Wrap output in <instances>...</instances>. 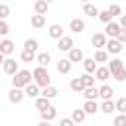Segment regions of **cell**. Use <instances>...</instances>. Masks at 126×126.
<instances>
[{
    "mask_svg": "<svg viewBox=\"0 0 126 126\" xmlns=\"http://www.w3.org/2000/svg\"><path fill=\"white\" fill-rule=\"evenodd\" d=\"M33 83L43 91V89H47V87H51V77H49V71H47V67H41V65H37L33 71Z\"/></svg>",
    "mask_w": 126,
    "mask_h": 126,
    "instance_id": "1",
    "label": "cell"
},
{
    "mask_svg": "<svg viewBox=\"0 0 126 126\" xmlns=\"http://www.w3.org/2000/svg\"><path fill=\"white\" fill-rule=\"evenodd\" d=\"M32 79H33V73L28 69H22L18 75L12 77V85H14V89H26L28 85H32Z\"/></svg>",
    "mask_w": 126,
    "mask_h": 126,
    "instance_id": "2",
    "label": "cell"
},
{
    "mask_svg": "<svg viewBox=\"0 0 126 126\" xmlns=\"http://www.w3.org/2000/svg\"><path fill=\"white\" fill-rule=\"evenodd\" d=\"M2 69H4V73H6V75H12V77H14V75H18V73L22 71V69L18 67L16 59H10V57L2 61Z\"/></svg>",
    "mask_w": 126,
    "mask_h": 126,
    "instance_id": "3",
    "label": "cell"
},
{
    "mask_svg": "<svg viewBox=\"0 0 126 126\" xmlns=\"http://www.w3.org/2000/svg\"><path fill=\"white\" fill-rule=\"evenodd\" d=\"M14 49H16V45H14V41H12V39L4 37V39L0 41V55H2V57L12 55V53H14Z\"/></svg>",
    "mask_w": 126,
    "mask_h": 126,
    "instance_id": "4",
    "label": "cell"
},
{
    "mask_svg": "<svg viewBox=\"0 0 126 126\" xmlns=\"http://www.w3.org/2000/svg\"><path fill=\"white\" fill-rule=\"evenodd\" d=\"M120 32H122V28H120V24H116V22H112V24H108V26L104 28V35H106L108 39H116Z\"/></svg>",
    "mask_w": 126,
    "mask_h": 126,
    "instance_id": "5",
    "label": "cell"
},
{
    "mask_svg": "<svg viewBox=\"0 0 126 126\" xmlns=\"http://www.w3.org/2000/svg\"><path fill=\"white\" fill-rule=\"evenodd\" d=\"M47 33H49L51 39H57V41L65 37V33H63V26H61V24H51L49 30H47Z\"/></svg>",
    "mask_w": 126,
    "mask_h": 126,
    "instance_id": "6",
    "label": "cell"
},
{
    "mask_svg": "<svg viewBox=\"0 0 126 126\" xmlns=\"http://www.w3.org/2000/svg\"><path fill=\"white\" fill-rule=\"evenodd\" d=\"M93 47H96V51L98 49H102V47H106V43H108V37L102 33V32H96L94 35H93Z\"/></svg>",
    "mask_w": 126,
    "mask_h": 126,
    "instance_id": "7",
    "label": "cell"
},
{
    "mask_svg": "<svg viewBox=\"0 0 126 126\" xmlns=\"http://www.w3.org/2000/svg\"><path fill=\"white\" fill-rule=\"evenodd\" d=\"M24 96H26V93L22 91V89H10V93H8V100L12 102V104H20L22 100H24Z\"/></svg>",
    "mask_w": 126,
    "mask_h": 126,
    "instance_id": "8",
    "label": "cell"
},
{
    "mask_svg": "<svg viewBox=\"0 0 126 126\" xmlns=\"http://www.w3.org/2000/svg\"><path fill=\"white\" fill-rule=\"evenodd\" d=\"M73 47H75V45H73V37H71V35H65L63 39L57 41V49H59V51H67V53H69Z\"/></svg>",
    "mask_w": 126,
    "mask_h": 126,
    "instance_id": "9",
    "label": "cell"
},
{
    "mask_svg": "<svg viewBox=\"0 0 126 126\" xmlns=\"http://www.w3.org/2000/svg\"><path fill=\"white\" fill-rule=\"evenodd\" d=\"M71 63H83L85 61V53H83V49H79V47H73L71 51H69V57H67Z\"/></svg>",
    "mask_w": 126,
    "mask_h": 126,
    "instance_id": "10",
    "label": "cell"
},
{
    "mask_svg": "<svg viewBox=\"0 0 126 126\" xmlns=\"http://www.w3.org/2000/svg\"><path fill=\"white\" fill-rule=\"evenodd\" d=\"M55 67H57V73H61V75H67V73H71V67H73V63H71L69 59H59V61L55 63Z\"/></svg>",
    "mask_w": 126,
    "mask_h": 126,
    "instance_id": "11",
    "label": "cell"
},
{
    "mask_svg": "<svg viewBox=\"0 0 126 126\" xmlns=\"http://www.w3.org/2000/svg\"><path fill=\"white\" fill-rule=\"evenodd\" d=\"M122 51V43L118 39H108L106 43V53H112V55H118Z\"/></svg>",
    "mask_w": 126,
    "mask_h": 126,
    "instance_id": "12",
    "label": "cell"
},
{
    "mask_svg": "<svg viewBox=\"0 0 126 126\" xmlns=\"http://www.w3.org/2000/svg\"><path fill=\"white\" fill-rule=\"evenodd\" d=\"M83 67H85V73H89V75H94L96 73V61H94V57H85V61H83Z\"/></svg>",
    "mask_w": 126,
    "mask_h": 126,
    "instance_id": "13",
    "label": "cell"
},
{
    "mask_svg": "<svg viewBox=\"0 0 126 126\" xmlns=\"http://www.w3.org/2000/svg\"><path fill=\"white\" fill-rule=\"evenodd\" d=\"M69 87H71V91H73V93H85V91H87V87H85V83H83V79H81V77L71 79Z\"/></svg>",
    "mask_w": 126,
    "mask_h": 126,
    "instance_id": "14",
    "label": "cell"
},
{
    "mask_svg": "<svg viewBox=\"0 0 126 126\" xmlns=\"http://www.w3.org/2000/svg\"><path fill=\"white\" fill-rule=\"evenodd\" d=\"M24 93H26V96H30V98H39V96H41V89H39L35 83L28 85V87L24 89Z\"/></svg>",
    "mask_w": 126,
    "mask_h": 126,
    "instance_id": "15",
    "label": "cell"
},
{
    "mask_svg": "<svg viewBox=\"0 0 126 126\" xmlns=\"http://www.w3.org/2000/svg\"><path fill=\"white\" fill-rule=\"evenodd\" d=\"M69 30L75 32V33H81V32H85V22H83L81 18H73V20L69 22Z\"/></svg>",
    "mask_w": 126,
    "mask_h": 126,
    "instance_id": "16",
    "label": "cell"
},
{
    "mask_svg": "<svg viewBox=\"0 0 126 126\" xmlns=\"http://www.w3.org/2000/svg\"><path fill=\"white\" fill-rule=\"evenodd\" d=\"M108 69H110V73L114 75V73H118V71H122V69H124V61H122V59H118V57H114V59H110Z\"/></svg>",
    "mask_w": 126,
    "mask_h": 126,
    "instance_id": "17",
    "label": "cell"
},
{
    "mask_svg": "<svg viewBox=\"0 0 126 126\" xmlns=\"http://www.w3.org/2000/svg\"><path fill=\"white\" fill-rule=\"evenodd\" d=\"M112 77V73H110V69L108 67H98L96 69V73H94V79H98V81H106V79H110Z\"/></svg>",
    "mask_w": 126,
    "mask_h": 126,
    "instance_id": "18",
    "label": "cell"
},
{
    "mask_svg": "<svg viewBox=\"0 0 126 126\" xmlns=\"http://www.w3.org/2000/svg\"><path fill=\"white\" fill-rule=\"evenodd\" d=\"M98 93H100V98L102 100H110L112 94H114V89L110 85H102V87H98Z\"/></svg>",
    "mask_w": 126,
    "mask_h": 126,
    "instance_id": "19",
    "label": "cell"
},
{
    "mask_svg": "<svg viewBox=\"0 0 126 126\" xmlns=\"http://www.w3.org/2000/svg\"><path fill=\"white\" fill-rule=\"evenodd\" d=\"M83 12H85L87 16H91V18H98V16H100V10H98L94 4H83Z\"/></svg>",
    "mask_w": 126,
    "mask_h": 126,
    "instance_id": "20",
    "label": "cell"
},
{
    "mask_svg": "<svg viewBox=\"0 0 126 126\" xmlns=\"http://www.w3.org/2000/svg\"><path fill=\"white\" fill-rule=\"evenodd\" d=\"M83 110H85L87 114H94V112H98V110H100V106L96 104V100H85Z\"/></svg>",
    "mask_w": 126,
    "mask_h": 126,
    "instance_id": "21",
    "label": "cell"
},
{
    "mask_svg": "<svg viewBox=\"0 0 126 126\" xmlns=\"http://www.w3.org/2000/svg\"><path fill=\"white\" fill-rule=\"evenodd\" d=\"M71 118H73V122H75V124H81V122H85L87 112L83 110V106H81V108H75V110H73V114H71Z\"/></svg>",
    "mask_w": 126,
    "mask_h": 126,
    "instance_id": "22",
    "label": "cell"
},
{
    "mask_svg": "<svg viewBox=\"0 0 126 126\" xmlns=\"http://www.w3.org/2000/svg\"><path fill=\"white\" fill-rule=\"evenodd\" d=\"M39 116H41V120H45V122H51V120H55V116H57V110H55L53 106H49L47 110L39 112Z\"/></svg>",
    "mask_w": 126,
    "mask_h": 126,
    "instance_id": "23",
    "label": "cell"
},
{
    "mask_svg": "<svg viewBox=\"0 0 126 126\" xmlns=\"http://www.w3.org/2000/svg\"><path fill=\"white\" fill-rule=\"evenodd\" d=\"M33 10H35V14H39V16H43L47 10H49V4L45 2V0H37L35 4H33Z\"/></svg>",
    "mask_w": 126,
    "mask_h": 126,
    "instance_id": "24",
    "label": "cell"
},
{
    "mask_svg": "<svg viewBox=\"0 0 126 126\" xmlns=\"http://www.w3.org/2000/svg\"><path fill=\"white\" fill-rule=\"evenodd\" d=\"M35 61H37L41 67H47V65L51 63V53H49V51H43V53H39V55H37V59H35Z\"/></svg>",
    "mask_w": 126,
    "mask_h": 126,
    "instance_id": "25",
    "label": "cell"
},
{
    "mask_svg": "<svg viewBox=\"0 0 126 126\" xmlns=\"http://www.w3.org/2000/svg\"><path fill=\"white\" fill-rule=\"evenodd\" d=\"M51 104H49V98H45V96H39V98H35V108L39 110V112H43V110H47Z\"/></svg>",
    "mask_w": 126,
    "mask_h": 126,
    "instance_id": "26",
    "label": "cell"
},
{
    "mask_svg": "<svg viewBox=\"0 0 126 126\" xmlns=\"http://www.w3.org/2000/svg\"><path fill=\"white\" fill-rule=\"evenodd\" d=\"M114 110H116V102H112V100H102V104H100V112L110 114V112H114Z\"/></svg>",
    "mask_w": 126,
    "mask_h": 126,
    "instance_id": "27",
    "label": "cell"
},
{
    "mask_svg": "<svg viewBox=\"0 0 126 126\" xmlns=\"http://www.w3.org/2000/svg\"><path fill=\"white\" fill-rule=\"evenodd\" d=\"M37 47H39V43H37V39H33V37H28L26 41H24V49H28V51H37Z\"/></svg>",
    "mask_w": 126,
    "mask_h": 126,
    "instance_id": "28",
    "label": "cell"
},
{
    "mask_svg": "<svg viewBox=\"0 0 126 126\" xmlns=\"http://www.w3.org/2000/svg\"><path fill=\"white\" fill-rule=\"evenodd\" d=\"M32 26H33L35 30H39V28H43V26H45V16H39V14H35V16H32Z\"/></svg>",
    "mask_w": 126,
    "mask_h": 126,
    "instance_id": "29",
    "label": "cell"
},
{
    "mask_svg": "<svg viewBox=\"0 0 126 126\" xmlns=\"http://www.w3.org/2000/svg\"><path fill=\"white\" fill-rule=\"evenodd\" d=\"M83 94H85V98H87V100H96V96H100V93H98V89H96V87L87 89Z\"/></svg>",
    "mask_w": 126,
    "mask_h": 126,
    "instance_id": "30",
    "label": "cell"
},
{
    "mask_svg": "<svg viewBox=\"0 0 126 126\" xmlns=\"http://www.w3.org/2000/svg\"><path fill=\"white\" fill-rule=\"evenodd\" d=\"M20 59H22L24 63H32V61H33V59H37V57H35V53H33V51H28V49H24V51L20 53Z\"/></svg>",
    "mask_w": 126,
    "mask_h": 126,
    "instance_id": "31",
    "label": "cell"
},
{
    "mask_svg": "<svg viewBox=\"0 0 126 126\" xmlns=\"http://www.w3.org/2000/svg\"><path fill=\"white\" fill-rule=\"evenodd\" d=\"M94 61H96V63H106V61H108V53H106V49H98V51H94Z\"/></svg>",
    "mask_w": 126,
    "mask_h": 126,
    "instance_id": "32",
    "label": "cell"
},
{
    "mask_svg": "<svg viewBox=\"0 0 126 126\" xmlns=\"http://www.w3.org/2000/svg\"><path fill=\"white\" fill-rule=\"evenodd\" d=\"M57 94H59V93H57V89H55V87H53V85H51V87H47V89H43V91H41V96H45V98H49V100H51V98H55V96H57Z\"/></svg>",
    "mask_w": 126,
    "mask_h": 126,
    "instance_id": "33",
    "label": "cell"
},
{
    "mask_svg": "<svg viewBox=\"0 0 126 126\" xmlns=\"http://www.w3.org/2000/svg\"><path fill=\"white\" fill-rule=\"evenodd\" d=\"M98 20H100L104 26H108V24H112V14H110L108 10H100V16H98Z\"/></svg>",
    "mask_w": 126,
    "mask_h": 126,
    "instance_id": "34",
    "label": "cell"
},
{
    "mask_svg": "<svg viewBox=\"0 0 126 126\" xmlns=\"http://www.w3.org/2000/svg\"><path fill=\"white\" fill-rule=\"evenodd\" d=\"M116 110H118V114H126V96H120L116 100Z\"/></svg>",
    "mask_w": 126,
    "mask_h": 126,
    "instance_id": "35",
    "label": "cell"
},
{
    "mask_svg": "<svg viewBox=\"0 0 126 126\" xmlns=\"http://www.w3.org/2000/svg\"><path fill=\"white\" fill-rule=\"evenodd\" d=\"M81 79H83V83H85V87H87V89L94 87V77H93V75L85 73V75H81Z\"/></svg>",
    "mask_w": 126,
    "mask_h": 126,
    "instance_id": "36",
    "label": "cell"
},
{
    "mask_svg": "<svg viewBox=\"0 0 126 126\" xmlns=\"http://www.w3.org/2000/svg\"><path fill=\"white\" fill-rule=\"evenodd\" d=\"M112 124H114V126H126V114H118V116H114Z\"/></svg>",
    "mask_w": 126,
    "mask_h": 126,
    "instance_id": "37",
    "label": "cell"
},
{
    "mask_svg": "<svg viewBox=\"0 0 126 126\" xmlns=\"http://www.w3.org/2000/svg\"><path fill=\"white\" fill-rule=\"evenodd\" d=\"M10 14V6L8 4H0V20H6Z\"/></svg>",
    "mask_w": 126,
    "mask_h": 126,
    "instance_id": "38",
    "label": "cell"
},
{
    "mask_svg": "<svg viewBox=\"0 0 126 126\" xmlns=\"http://www.w3.org/2000/svg\"><path fill=\"white\" fill-rule=\"evenodd\" d=\"M112 79H114V81H118V83H122V81L126 79V67H124L122 71H118V73H114V75H112Z\"/></svg>",
    "mask_w": 126,
    "mask_h": 126,
    "instance_id": "39",
    "label": "cell"
},
{
    "mask_svg": "<svg viewBox=\"0 0 126 126\" xmlns=\"http://www.w3.org/2000/svg\"><path fill=\"white\" fill-rule=\"evenodd\" d=\"M108 12H110V14H112V18H114V16H120V14H122V8H120L118 4H112V6L108 8Z\"/></svg>",
    "mask_w": 126,
    "mask_h": 126,
    "instance_id": "40",
    "label": "cell"
},
{
    "mask_svg": "<svg viewBox=\"0 0 126 126\" xmlns=\"http://www.w3.org/2000/svg\"><path fill=\"white\" fill-rule=\"evenodd\" d=\"M10 33V28L6 24V20H0V35H8Z\"/></svg>",
    "mask_w": 126,
    "mask_h": 126,
    "instance_id": "41",
    "label": "cell"
},
{
    "mask_svg": "<svg viewBox=\"0 0 126 126\" xmlns=\"http://www.w3.org/2000/svg\"><path fill=\"white\" fill-rule=\"evenodd\" d=\"M59 126H75V122H73V118H61Z\"/></svg>",
    "mask_w": 126,
    "mask_h": 126,
    "instance_id": "42",
    "label": "cell"
},
{
    "mask_svg": "<svg viewBox=\"0 0 126 126\" xmlns=\"http://www.w3.org/2000/svg\"><path fill=\"white\" fill-rule=\"evenodd\" d=\"M116 39H118V41L124 45V43H126V30H122V32L118 33V37H116Z\"/></svg>",
    "mask_w": 126,
    "mask_h": 126,
    "instance_id": "43",
    "label": "cell"
},
{
    "mask_svg": "<svg viewBox=\"0 0 126 126\" xmlns=\"http://www.w3.org/2000/svg\"><path fill=\"white\" fill-rule=\"evenodd\" d=\"M118 24H120L122 30H126V16H120V22H118Z\"/></svg>",
    "mask_w": 126,
    "mask_h": 126,
    "instance_id": "44",
    "label": "cell"
},
{
    "mask_svg": "<svg viewBox=\"0 0 126 126\" xmlns=\"http://www.w3.org/2000/svg\"><path fill=\"white\" fill-rule=\"evenodd\" d=\"M37 126H51V122H45V120H41V122H39Z\"/></svg>",
    "mask_w": 126,
    "mask_h": 126,
    "instance_id": "45",
    "label": "cell"
}]
</instances>
